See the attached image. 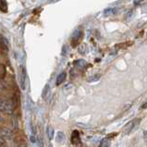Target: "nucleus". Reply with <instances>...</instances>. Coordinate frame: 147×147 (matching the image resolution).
I'll use <instances>...</instances> for the list:
<instances>
[{"instance_id": "11", "label": "nucleus", "mask_w": 147, "mask_h": 147, "mask_svg": "<svg viewBox=\"0 0 147 147\" xmlns=\"http://www.w3.org/2000/svg\"><path fill=\"white\" fill-rule=\"evenodd\" d=\"M134 124H135V121H134V120L131 121V122H129V123L127 124V126H126V128H125V132H126V133H129V131H131V129H133Z\"/></svg>"}, {"instance_id": "5", "label": "nucleus", "mask_w": 147, "mask_h": 147, "mask_svg": "<svg viewBox=\"0 0 147 147\" xmlns=\"http://www.w3.org/2000/svg\"><path fill=\"white\" fill-rule=\"evenodd\" d=\"M74 64L77 67H79L80 69H85L88 67V63L84 59H78L74 62Z\"/></svg>"}, {"instance_id": "14", "label": "nucleus", "mask_w": 147, "mask_h": 147, "mask_svg": "<svg viewBox=\"0 0 147 147\" xmlns=\"http://www.w3.org/2000/svg\"><path fill=\"white\" fill-rule=\"evenodd\" d=\"M49 92H50V87H49L48 84H47V85L45 86L44 91H43V98H45V97H47Z\"/></svg>"}, {"instance_id": "17", "label": "nucleus", "mask_w": 147, "mask_h": 147, "mask_svg": "<svg viewBox=\"0 0 147 147\" xmlns=\"http://www.w3.org/2000/svg\"><path fill=\"white\" fill-rule=\"evenodd\" d=\"M37 144H38V147H44V141L41 137L37 139Z\"/></svg>"}, {"instance_id": "19", "label": "nucleus", "mask_w": 147, "mask_h": 147, "mask_svg": "<svg viewBox=\"0 0 147 147\" xmlns=\"http://www.w3.org/2000/svg\"><path fill=\"white\" fill-rule=\"evenodd\" d=\"M31 142H36V139L34 138V136H31Z\"/></svg>"}, {"instance_id": "13", "label": "nucleus", "mask_w": 147, "mask_h": 147, "mask_svg": "<svg viewBox=\"0 0 147 147\" xmlns=\"http://www.w3.org/2000/svg\"><path fill=\"white\" fill-rule=\"evenodd\" d=\"M6 67L2 65V64H0V79H4L6 76Z\"/></svg>"}, {"instance_id": "1", "label": "nucleus", "mask_w": 147, "mask_h": 147, "mask_svg": "<svg viewBox=\"0 0 147 147\" xmlns=\"http://www.w3.org/2000/svg\"><path fill=\"white\" fill-rule=\"evenodd\" d=\"M15 105L12 100H0V109L5 112L10 113L14 109Z\"/></svg>"}, {"instance_id": "9", "label": "nucleus", "mask_w": 147, "mask_h": 147, "mask_svg": "<svg viewBox=\"0 0 147 147\" xmlns=\"http://www.w3.org/2000/svg\"><path fill=\"white\" fill-rule=\"evenodd\" d=\"M47 136L49 138V140H52L54 138V133H55L53 127H51V126H48L47 129Z\"/></svg>"}, {"instance_id": "15", "label": "nucleus", "mask_w": 147, "mask_h": 147, "mask_svg": "<svg viewBox=\"0 0 147 147\" xmlns=\"http://www.w3.org/2000/svg\"><path fill=\"white\" fill-rule=\"evenodd\" d=\"M100 77H101L100 74H95V75H94V76L90 77L89 80H88V82H96V81H98Z\"/></svg>"}, {"instance_id": "18", "label": "nucleus", "mask_w": 147, "mask_h": 147, "mask_svg": "<svg viewBox=\"0 0 147 147\" xmlns=\"http://www.w3.org/2000/svg\"><path fill=\"white\" fill-rule=\"evenodd\" d=\"M147 0H135V1H134V4H135V5H141V4L144 3Z\"/></svg>"}, {"instance_id": "2", "label": "nucleus", "mask_w": 147, "mask_h": 147, "mask_svg": "<svg viewBox=\"0 0 147 147\" xmlns=\"http://www.w3.org/2000/svg\"><path fill=\"white\" fill-rule=\"evenodd\" d=\"M82 37H83V32L81 29H78V30L75 31V32L72 35V38H71V45H72V47H76L80 43V41L82 39Z\"/></svg>"}, {"instance_id": "7", "label": "nucleus", "mask_w": 147, "mask_h": 147, "mask_svg": "<svg viewBox=\"0 0 147 147\" xmlns=\"http://www.w3.org/2000/svg\"><path fill=\"white\" fill-rule=\"evenodd\" d=\"M0 11L3 13L7 12V0H0Z\"/></svg>"}, {"instance_id": "3", "label": "nucleus", "mask_w": 147, "mask_h": 147, "mask_svg": "<svg viewBox=\"0 0 147 147\" xmlns=\"http://www.w3.org/2000/svg\"><path fill=\"white\" fill-rule=\"evenodd\" d=\"M81 142V137H80V133L78 131H73L72 134H71V142L73 144H80Z\"/></svg>"}, {"instance_id": "10", "label": "nucleus", "mask_w": 147, "mask_h": 147, "mask_svg": "<svg viewBox=\"0 0 147 147\" xmlns=\"http://www.w3.org/2000/svg\"><path fill=\"white\" fill-rule=\"evenodd\" d=\"M100 147H110V141L108 138H104L100 142Z\"/></svg>"}, {"instance_id": "12", "label": "nucleus", "mask_w": 147, "mask_h": 147, "mask_svg": "<svg viewBox=\"0 0 147 147\" xmlns=\"http://www.w3.org/2000/svg\"><path fill=\"white\" fill-rule=\"evenodd\" d=\"M57 142H63L65 141V135L64 133L61 132V131H58L57 134Z\"/></svg>"}, {"instance_id": "4", "label": "nucleus", "mask_w": 147, "mask_h": 147, "mask_svg": "<svg viewBox=\"0 0 147 147\" xmlns=\"http://www.w3.org/2000/svg\"><path fill=\"white\" fill-rule=\"evenodd\" d=\"M26 78H27V74H26V70L24 68L22 69V74H20V86L24 90L25 89V82H26Z\"/></svg>"}, {"instance_id": "8", "label": "nucleus", "mask_w": 147, "mask_h": 147, "mask_svg": "<svg viewBox=\"0 0 147 147\" xmlns=\"http://www.w3.org/2000/svg\"><path fill=\"white\" fill-rule=\"evenodd\" d=\"M0 44H1V47L3 48L4 51H8V44H7V40L6 38H4L2 37L1 38V42H0Z\"/></svg>"}, {"instance_id": "16", "label": "nucleus", "mask_w": 147, "mask_h": 147, "mask_svg": "<svg viewBox=\"0 0 147 147\" xmlns=\"http://www.w3.org/2000/svg\"><path fill=\"white\" fill-rule=\"evenodd\" d=\"M12 124H13V127H15V129H18L19 127V122H18V119H17V117H13L12 119Z\"/></svg>"}, {"instance_id": "6", "label": "nucleus", "mask_w": 147, "mask_h": 147, "mask_svg": "<svg viewBox=\"0 0 147 147\" xmlns=\"http://www.w3.org/2000/svg\"><path fill=\"white\" fill-rule=\"evenodd\" d=\"M66 78H67V73L65 72V71H63V72H61L57 78V82H56L57 85H60L61 83L66 80Z\"/></svg>"}, {"instance_id": "21", "label": "nucleus", "mask_w": 147, "mask_h": 147, "mask_svg": "<svg viewBox=\"0 0 147 147\" xmlns=\"http://www.w3.org/2000/svg\"><path fill=\"white\" fill-rule=\"evenodd\" d=\"M2 120V117L1 116H0V121H1Z\"/></svg>"}, {"instance_id": "20", "label": "nucleus", "mask_w": 147, "mask_h": 147, "mask_svg": "<svg viewBox=\"0 0 147 147\" xmlns=\"http://www.w3.org/2000/svg\"><path fill=\"white\" fill-rule=\"evenodd\" d=\"M142 108H144V109H145V108H147V102L144 104V105H142Z\"/></svg>"}]
</instances>
